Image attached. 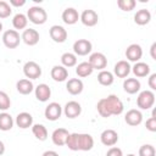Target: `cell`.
Returning <instances> with one entry per match:
<instances>
[{"mask_svg":"<svg viewBox=\"0 0 156 156\" xmlns=\"http://www.w3.org/2000/svg\"><path fill=\"white\" fill-rule=\"evenodd\" d=\"M39 39H40V35H39V33H38V30H35V29H33V28H27V29H24L23 33H22V35H21V40H22L26 45H28V46H34V45H37L38 41H39Z\"/></svg>","mask_w":156,"mask_h":156,"instance_id":"7c38bea8","label":"cell"},{"mask_svg":"<svg viewBox=\"0 0 156 156\" xmlns=\"http://www.w3.org/2000/svg\"><path fill=\"white\" fill-rule=\"evenodd\" d=\"M51 78L55 82H65L68 78V71L66 67H63L62 65H56L51 68Z\"/></svg>","mask_w":156,"mask_h":156,"instance_id":"44dd1931","label":"cell"},{"mask_svg":"<svg viewBox=\"0 0 156 156\" xmlns=\"http://www.w3.org/2000/svg\"><path fill=\"white\" fill-rule=\"evenodd\" d=\"M151 21V12L146 9L138 10L134 15V22L138 26H145Z\"/></svg>","mask_w":156,"mask_h":156,"instance_id":"d4e9b609","label":"cell"},{"mask_svg":"<svg viewBox=\"0 0 156 156\" xmlns=\"http://www.w3.org/2000/svg\"><path fill=\"white\" fill-rule=\"evenodd\" d=\"M127 156H135V155H134V154H128Z\"/></svg>","mask_w":156,"mask_h":156,"instance_id":"7dc6e473","label":"cell"},{"mask_svg":"<svg viewBox=\"0 0 156 156\" xmlns=\"http://www.w3.org/2000/svg\"><path fill=\"white\" fill-rule=\"evenodd\" d=\"M15 122L21 129H27L33 126V116L29 112H21L17 115Z\"/></svg>","mask_w":156,"mask_h":156,"instance_id":"603a6c76","label":"cell"},{"mask_svg":"<svg viewBox=\"0 0 156 156\" xmlns=\"http://www.w3.org/2000/svg\"><path fill=\"white\" fill-rule=\"evenodd\" d=\"M143 56V49L139 44H130L126 50V57L130 62H139Z\"/></svg>","mask_w":156,"mask_h":156,"instance_id":"4fadbf2b","label":"cell"},{"mask_svg":"<svg viewBox=\"0 0 156 156\" xmlns=\"http://www.w3.org/2000/svg\"><path fill=\"white\" fill-rule=\"evenodd\" d=\"M32 133L40 141H44V140L48 139V129H46V127L44 124H39V123L38 124H33L32 126Z\"/></svg>","mask_w":156,"mask_h":156,"instance_id":"4dcf8cb0","label":"cell"},{"mask_svg":"<svg viewBox=\"0 0 156 156\" xmlns=\"http://www.w3.org/2000/svg\"><path fill=\"white\" fill-rule=\"evenodd\" d=\"M61 63L66 68L73 67L77 65V56L73 52H65L61 55Z\"/></svg>","mask_w":156,"mask_h":156,"instance_id":"d6a6232c","label":"cell"},{"mask_svg":"<svg viewBox=\"0 0 156 156\" xmlns=\"http://www.w3.org/2000/svg\"><path fill=\"white\" fill-rule=\"evenodd\" d=\"M79 20H80V22L84 26H87V27H94V26L98 24L99 15L96 13V11H94L91 9H88V10H84L79 15Z\"/></svg>","mask_w":156,"mask_h":156,"instance_id":"9c48e42d","label":"cell"},{"mask_svg":"<svg viewBox=\"0 0 156 156\" xmlns=\"http://www.w3.org/2000/svg\"><path fill=\"white\" fill-rule=\"evenodd\" d=\"M156 150L151 144H144L139 149V156H155Z\"/></svg>","mask_w":156,"mask_h":156,"instance_id":"74e56055","label":"cell"},{"mask_svg":"<svg viewBox=\"0 0 156 156\" xmlns=\"http://www.w3.org/2000/svg\"><path fill=\"white\" fill-rule=\"evenodd\" d=\"M155 50H156V43H152V45H151V48H150V54H151L152 60H156V54H155Z\"/></svg>","mask_w":156,"mask_h":156,"instance_id":"7bdbcfd3","label":"cell"},{"mask_svg":"<svg viewBox=\"0 0 156 156\" xmlns=\"http://www.w3.org/2000/svg\"><path fill=\"white\" fill-rule=\"evenodd\" d=\"M62 112L65 113V116H66L67 118L73 119V118H77L78 116H80V113H82V106H80L79 102L72 100V101L66 102V105H65Z\"/></svg>","mask_w":156,"mask_h":156,"instance_id":"30bf717a","label":"cell"},{"mask_svg":"<svg viewBox=\"0 0 156 156\" xmlns=\"http://www.w3.org/2000/svg\"><path fill=\"white\" fill-rule=\"evenodd\" d=\"M27 18L34 24H44L48 20V13L40 6H32L27 11Z\"/></svg>","mask_w":156,"mask_h":156,"instance_id":"7a4b0ae2","label":"cell"},{"mask_svg":"<svg viewBox=\"0 0 156 156\" xmlns=\"http://www.w3.org/2000/svg\"><path fill=\"white\" fill-rule=\"evenodd\" d=\"M115 80V77H113V73L110 72V71H106V69H102L99 72L98 74V82L104 85V87H108L113 83Z\"/></svg>","mask_w":156,"mask_h":156,"instance_id":"f546056e","label":"cell"},{"mask_svg":"<svg viewBox=\"0 0 156 156\" xmlns=\"http://www.w3.org/2000/svg\"><path fill=\"white\" fill-rule=\"evenodd\" d=\"M147 84H149V87H150V89H151V90H156V73L150 74Z\"/></svg>","mask_w":156,"mask_h":156,"instance_id":"60d3db41","label":"cell"},{"mask_svg":"<svg viewBox=\"0 0 156 156\" xmlns=\"http://www.w3.org/2000/svg\"><path fill=\"white\" fill-rule=\"evenodd\" d=\"M10 106H11V100H10L9 95L5 91L0 90V110L5 112L6 110L10 108Z\"/></svg>","mask_w":156,"mask_h":156,"instance_id":"8d00e7d4","label":"cell"},{"mask_svg":"<svg viewBox=\"0 0 156 156\" xmlns=\"http://www.w3.org/2000/svg\"><path fill=\"white\" fill-rule=\"evenodd\" d=\"M100 140L105 146H115L118 141V134L113 129H105L100 134Z\"/></svg>","mask_w":156,"mask_h":156,"instance_id":"5bb4252c","label":"cell"},{"mask_svg":"<svg viewBox=\"0 0 156 156\" xmlns=\"http://www.w3.org/2000/svg\"><path fill=\"white\" fill-rule=\"evenodd\" d=\"M130 71H132V67H130V65H129V62L127 60L118 61L113 67V73L118 78H127L128 74L130 73Z\"/></svg>","mask_w":156,"mask_h":156,"instance_id":"2e32d148","label":"cell"},{"mask_svg":"<svg viewBox=\"0 0 156 156\" xmlns=\"http://www.w3.org/2000/svg\"><path fill=\"white\" fill-rule=\"evenodd\" d=\"M66 145L69 150L72 151H78L79 150V133H69Z\"/></svg>","mask_w":156,"mask_h":156,"instance_id":"836d02e7","label":"cell"},{"mask_svg":"<svg viewBox=\"0 0 156 156\" xmlns=\"http://www.w3.org/2000/svg\"><path fill=\"white\" fill-rule=\"evenodd\" d=\"M141 88V84H140V80L136 79V78H126L124 82H123V89L126 93L133 95V94H136Z\"/></svg>","mask_w":156,"mask_h":156,"instance_id":"7402d4cb","label":"cell"},{"mask_svg":"<svg viewBox=\"0 0 156 156\" xmlns=\"http://www.w3.org/2000/svg\"><path fill=\"white\" fill-rule=\"evenodd\" d=\"M132 72L134 73V76L136 78H144L150 74V66L145 62L139 61V62L134 63V66L132 67Z\"/></svg>","mask_w":156,"mask_h":156,"instance_id":"cb8c5ba5","label":"cell"},{"mask_svg":"<svg viewBox=\"0 0 156 156\" xmlns=\"http://www.w3.org/2000/svg\"><path fill=\"white\" fill-rule=\"evenodd\" d=\"M2 43L7 49H16L21 43V35L15 29H7L2 34Z\"/></svg>","mask_w":156,"mask_h":156,"instance_id":"277c9868","label":"cell"},{"mask_svg":"<svg viewBox=\"0 0 156 156\" xmlns=\"http://www.w3.org/2000/svg\"><path fill=\"white\" fill-rule=\"evenodd\" d=\"M34 94H35L37 100H39L40 102H45L51 96V89L48 84L41 83V84H39L34 88Z\"/></svg>","mask_w":156,"mask_h":156,"instance_id":"e0dca14e","label":"cell"},{"mask_svg":"<svg viewBox=\"0 0 156 156\" xmlns=\"http://www.w3.org/2000/svg\"><path fill=\"white\" fill-rule=\"evenodd\" d=\"M13 127V118L10 113L7 112H1L0 113V130L7 132Z\"/></svg>","mask_w":156,"mask_h":156,"instance_id":"83f0119b","label":"cell"},{"mask_svg":"<svg viewBox=\"0 0 156 156\" xmlns=\"http://www.w3.org/2000/svg\"><path fill=\"white\" fill-rule=\"evenodd\" d=\"M93 44L88 39H78L73 43V54L77 56H87L91 52Z\"/></svg>","mask_w":156,"mask_h":156,"instance_id":"5b68a950","label":"cell"},{"mask_svg":"<svg viewBox=\"0 0 156 156\" xmlns=\"http://www.w3.org/2000/svg\"><path fill=\"white\" fill-rule=\"evenodd\" d=\"M106 156H123V151L117 146H111L107 150Z\"/></svg>","mask_w":156,"mask_h":156,"instance_id":"ab89813d","label":"cell"},{"mask_svg":"<svg viewBox=\"0 0 156 156\" xmlns=\"http://www.w3.org/2000/svg\"><path fill=\"white\" fill-rule=\"evenodd\" d=\"M88 62L90 63L93 69H99V71L105 69L106 66H107V58L102 52H93V54H90Z\"/></svg>","mask_w":156,"mask_h":156,"instance_id":"ba28073f","label":"cell"},{"mask_svg":"<svg viewBox=\"0 0 156 156\" xmlns=\"http://www.w3.org/2000/svg\"><path fill=\"white\" fill-rule=\"evenodd\" d=\"M23 5H26V0H10V6L21 7Z\"/></svg>","mask_w":156,"mask_h":156,"instance_id":"b9f144b4","label":"cell"},{"mask_svg":"<svg viewBox=\"0 0 156 156\" xmlns=\"http://www.w3.org/2000/svg\"><path fill=\"white\" fill-rule=\"evenodd\" d=\"M69 133L67 129L65 128H57L52 132L51 134V140L55 145L57 146H62V145H66V141H67V138H68Z\"/></svg>","mask_w":156,"mask_h":156,"instance_id":"d6986e66","label":"cell"},{"mask_svg":"<svg viewBox=\"0 0 156 156\" xmlns=\"http://www.w3.org/2000/svg\"><path fill=\"white\" fill-rule=\"evenodd\" d=\"M27 24H28V18H27L26 15H23V13H16L13 16V18H12V26H13L15 30L16 29H26Z\"/></svg>","mask_w":156,"mask_h":156,"instance_id":"1f68e13d","label":"cell"},{"mask_svg":"<svg viewBox=\"0 0 156 156\" xmlns=\"http://www.w3.org/2000/svg\"><path fill=\"white\" fill-rule=\"evenodd\" d=\"M117 6L119 7V10H122L124 12H129V11L134 10V7L136 6V1L135 0H118Z\"/></svg>","mask_w":156,"mask_h":156,"instance_id":"e575fe53","label":"cell"},{"mask_svg":"<svg viewBox=\"0 0 156 156\" xmlns=\"http://www.w3.org/2000/svg\"><path fill=\"white\" fill-rule=\"evenodd\" d=\"M145 127H146L147 130H150V132H152V133L156 132V117H150V118L146 121Z\"/></svg>","mask_w":156,"mask_h":156,"instance_id":"f35d334b","label":"cell"},{"mask_svg":"<svg viewBox=\"0 0 156 156\" xmlns=\"http://www.w3.org/2000/svg\"><path fill=\"white\" fill-rule=\"evenodd\" d=\"M66 89L71 95H79L84 89V84L79 78H71L66 83Z\"/></svg>","mask_w":156,"mask_h":156,"instance_id":"ac0fdd59","label":"cell"},{"mask_svg":"<svg viewBox=\"0 0 156 156\" xmlns=\"http://www.w3.org/2000/svg\"><path fill=\"white\" fill-rule=\"evenodd\" d=\"M93 71H94V69H93V67L90 66V63H89L88 61L80 62V63H78L77 67H76V73H77V76L80 77V78H85V77L90 76V74L93 73Z\"/></svg>","mask_w":156,"mask_h":156,"instance_id":"f1b7e54d","label":"cell"},{"mask_svg":"<svg viewBox=\"0 0 156 156\" xmlns=\"http://www.w3.org/2000/svg\"><path fill=\"white\" fill-rule=\"evenodd\" d=\"M23 74L27 79H38L41 76V67L35 61H28L23 66Z\"/></svg>","mask_w":156,"mask_h":156,"instance_id":"8992f818","label":"cell"},{"mask_svg":"<svg viewBox=\"0 0 156 156\" xmlns=\"http://www.w3.org/2000/svg\"><path fill=\"white\" fill-rule=\"evenodd\" d=\"M155 104V94L152 90H143L136 98V106L141 110H149Z\"/></svg>","mask_w":156,"mask_h":156,"instance_id":"3957f363","label":"cell"},{"mask_svg":"<svg viewBox=\"0 0 156 156\" xmlns=\"http://www.w3.org/2000/svg\"><path fill=\"white\" fill-rule=\"evenodd\" d=\"M124 121L127 124H129L132 127H136L143 122V113L136 108H132L126 113Z\"/></svg>","mask_w":156,"mask_h":156,"instance_id":"9a60e30c","label":"cell"},{"mask_svg":"<svg viewBox=\"0 0 156 156\" xmlns=\"http://www.w3.org/2000/svg\"><path fill=\"white\" fill-rule=\"evenodd\" d=\"M94 146V138L87 133H79V150L89 151Z\"/></svg>","mask_w":156,"mask_h":156,"instance_id":"4316f807","label":"cell"},{"mask_svg":"<svg viewBox=\"0 0 156 156\" xmlns=\"http://www.w3.org/2000/svg\"><path fill=\"white\" fill-rule=\"evenodd\" d=\"M1 30H2V23L0 22V32H1Z\"/></svg>","mask_w":156,"mask_h":156,"instance_id":"bcb514c9","label":"cell"},{"mask_svg":"<svg viewBox=\"0 0 156 156\" xmlns=\"http://www.w3.org/2000/svg\"><path fill=\"white\" fill-rule=\"evenodd\" d=\"M12 13V7L9 2L0 0V18H7Z\"/></svg>","mask_w":156,"mask_h":156,"instance_id":"d590c367","label":"cell"},{"mask_svg":"<svg viewBox=\"0 0 156 156\" xmlns=\"http://www.w3.org/2000/svg\"><path fill=\"white\" fill-rule=\"evenodd\" d=\"M96 110L99 112V115L104 118L111 117V116H118L123 112L124 106L123 102L121 101V99L115 95L111 94L106 98H102L98 101L96 104Z\"/></svg>","mask_w":156,"mask_h":156,"instance_id":"6da1fadb","label":"cell"},{"mask_svg":"<svg viewBox=\"0 0 156 156\" xmlns=\"http://www.w3.org/2000/svg\"><path fill=\"white\" fill-rule=\"evenodd\" d=\"M61 17H62L63 23H66V24H68V26H72V24H74V23L78 22V20H79V13H78V11H77L74 7H67V9L63 10Z\"/></svg>","mask_w":156,"mask_h":156,"instance_id":"ffe728a7","label":"cell"},{"mask_svg":"<svg viewBox=\"0 0 156 156\" xmlns=\"http://www.w3.org/2000/svg\"><path fill=\"white\" fill-rule=\"evenodd\" d=\"M16 89L20 94L22 95H28L30 94L33 90H34V85L32 83V80L27 79V78H23V79H20L17 83H16Z\"/></svg>","mask_w":156,"mask_h":156,"instance_id":"484cf974","label":"cell"},{"mask_svg":"<svg viewBox=\"0 0 156 156\" xmlns=\"http://www.w3.org/2000/svg\"><path fill=\"white\" fill-rule=\"evenodd\" d=\"M62 115V106L58 102H50L45 110H44V116L48 121H57Z\"/></svg>","mask_w":156,"mask_h":156,"instance_id":"52a82bcc","label":"cell"},{"mask_svg":"<svg viewBox=\"0 0 156 156\" xmlns=\"http://www.w3.org/2000/svg\"><path fill=\"white\" fill-rule=\"evenodd\" d=\"M4 152H5V144L0 140V156H1Z\"/></svg>","mask_w":156,"mask_h":156,"instance_id":"f6af8a7d","label":"cell"},{"mask_svg":"<svg viewBox=\"0 0 156 156\" xmlns=\"http://www.w3.org/2000/svg\"><path fill=\"white\" fill-rule=\"evenodd\" d=\"M49 34H50V38L55 43H65L67 39V35H68L67 30L62 26H58V24L51 26L49 29Z\"/></svg>","mask_w":156,"mask_h":156,"instance_id":"8fae6325","label":"cell"},{"mask_svg":"<svg viewBox=\"0 0 156 156\" xmlns=\"http://www.w3.org/2000/svg\"><path fill=\"white\" fill-rule=\"evenodd\" d=\"M41 156H58V154L56 151H54V150H48V151L43 152Z\"/></svg>","mask_w":156,"mask_h":156,"instance_id":"ee69618b","label":"cell"}]
</instances>
